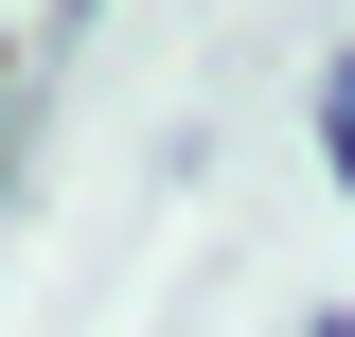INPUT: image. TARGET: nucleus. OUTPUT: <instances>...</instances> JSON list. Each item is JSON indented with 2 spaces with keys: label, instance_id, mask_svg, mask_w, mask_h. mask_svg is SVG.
<instances>
[{
  "label": "nucleus",
  "instance_id": "1",
  "mask_svg": "<svg viewBox=\"0 0 355 337\" xmlns=\"http://www.w3.org/2000/svg\"><path fill=\"white\" fill-rule=\"evenodd\" d=\"M320 160H338V196H355V53L320 71Z\"/></svg>",
  "mask_w": 355,
  "mask_h": 337
}]
</instances>
